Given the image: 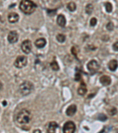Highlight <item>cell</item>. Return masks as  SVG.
Returning <instances> with one entry per match:
<instances>
[{"label": "cell", "instance_id": "cell-22", "mask_svg": "<svg viewBox=\"0 0 118 133\" xmlns=\"http://www.w3.org/2000/svg\"><path fill=\"white\" fill-rule=\"evenodd\" d=\"M97 119L102 121H105L107 120V117L104 114H100L98 115Z\"/></svg>", "mask_w": 118, "mask_h": 133}, {"label": "cell", "instance_id": "cell-23", "mask_svg": "<svg viewBox=\"0 0 118 133\" xmlns=\"http://www.w3.org/2000/svg\"><path fill=\"white\" fill-rule=\"evenodd\" d=\"M114 28V24H113V23L109 22L106 25V28L109 31H111V30H113Z\"/></svg>", "mask_w": 118, "mask_h": 133}, {"label": "cell", "instance_id": "cell-29", "mask_svg": "<svg viewBox=\"0 0 118 133\" xmlns=\"http://www.w3.org/2000/svg\"><path fill=\"white\" fill-rule=\"evenodd\" d=\"M41 132V131L40 130H34L33 132Z\"/></svg>", "mask_w": 118, "mask_h": 133}, {"label": "cell", "instance_id": "cell-16", "mask_svg": "<svg viewBox=\"0 0 118 133\" xmlns=\"http://www.w3.org/2000/svg\"><path fill=\"white\" fill-rule=\"evenodd\" d=\"M87 91H88V90H87L86 85H85V84H81L79 88H78L77 93L79 95H81V96H83V95L86 94Z\"/></svg>", "mask_w": 118, "mask_h": 133}, {"label": "cell", "instance_id": "cell-2", "mask_svg": "<svg viewBox=\"0 0 118 133\" xmlns=\"http://www.w3.org/2000/svg\"><path fill=\"white\" fill-rule=\"evenodd\" d=\"M16 119L18 123L21 124H28L31 120V114L28 110L24 108L18 113Z\"/></svg>", "mask_w": 118, "mask_h": 133}, {"label": "cell", "instance_id": "cell-5", "mask_svg": "<svg viewBox=\"0 0 118 133\" xmlns=\"http://www.w3.org/2000/svg\"><path fill=\"white\" fill-rule=\"evenodd\" d=\"M87 68L88 71L90 72L92 74H94L98 71L100 68V65L95 60H90L87 64Z\"/></svg>", "mask_w": 118, "mask_h": 133}, {"label": "cell", "instance_id": "cell-13", "mask_svg": "<svg viewBox=\"0 0 118 133\" xmlns=\"http://www.w3.org/2000/svg\"><path fill=\"white\" fill-rule=\"evenodd\" d=\"M46 40L44 38H40L36 40L34 44H35V46L37 47V48H43L46 46Z\"/></svg>", "mask_w": 118, "mask_h": 133}, {"label": "cell", "instance_id": "cell-21", "mask_svg": "<svg viewBox=\"0 0 118 133\" xmlns=\"http://www.w3.org/2000/svg\"><path fill=\"white\" fill-rule=\"evenodd\" d=\"M105 8H106V11L109 13L112 12V4L109 3V2H107L105 4Z\"/></svg>", "mask_w": 118, "mask_h": 133}, {"label": "cell", "instance_id": "cell-9", "mask_svg": "<svg viewBox=\"0 0 118 133\" xmlns=\"http://www.w3.org/2000/svg\"><path fill=\"white\" fill-rule=\"evenodd\" d=\"M59 128V125L56 122L52 121L49 123L47 127V132L53 133L56 132L57 129Z\"/></svg>", "mask_w": 118, "mask_h": 133}, {"label": "cell", "instance_id": "cell-17", "mask_svg": "<svg viewBox=\"0 0 118 133\" xmlns=\"http://www.w3.org/2000/svg\"><path fill=\"white\" fill-rule=\"evenodd\" d=\"M68 9L71 12H73L76 10V4L73 2H70L68 4Z\"/></svg>", "mask_w": 118, "mask_h": 133}, {"label": "cell", "instance_id": "cell-8", "mask_svg": "<svg viewBox=\"0 0 118 133\" xmlns=\"http://www.w3.org/2000/svg\"><path fill=\"white\" fill-rule=\"evenodd\" d=\"M7 40L11 44L15 43L19 40V34L16 31H11L9 33Z\"/></svg>", "mask_w": 118, "mask_h": 133}, {"label": "cell", "instance_id": "cell-15", "mask_svg": "<svg viewBox=\"0 0 118 133\" xmlns=\"http://www.w3.org/2000/svg\"><path fill=\"white\" fill-rule=\"evenodd\" d=\"M108 68L112 72L115 71L117 68V61L115 59L110 60L108 63Z\"/></svg>", "mask_w": 118, "mask_h": 133}, {"label": "cell", "instance_id": "cell-10", "mask_svg": "<svg viewBox=\"0 0 118 133\" xmlns=\"http://www.w3.org/2000/svg\"><path fill=\"white\" fill-rule=\"evenodd\" d=\"M77 111V106L74 104L70 105L66 111V114L69 117L73 116Z\"/></svg>", "mask_w": 118, "mask_h": 133}, {"label": "cell", "instance_id": "cell-27", "mask_svg": "<svg viewBox=\"0 0 118 133\" xmlns=\"http://www.w3.org/2000/svg\"><path fill=\"white\" fill-rule=\"evenodd\" d=\"M110 115H113L116 114V108H113V109H111V110H110V112H109Z\"/></svg>", "mask_w": 118, "mask_h": 133}, {"label": "cell", "instance_id": "cell-6", "mask_svg": "<svg viewBox=\"0 0 118 133\" xmlns=\"http://www.w3.org/2000/svg\"><path fill=\"white\" fill-rule=\"evenodd\" d=\"M76 130V125L73 121H69L63 125V131L65 133H72Z\"/></svg>", "mask_w": 118, "mask_h": 133}, {"label": "cell", "instance_id": "cell-25", "mask_svg": "<svg viewBox=\"0 0 118 133\" xmlns=\"http://www.w3.org/2000/svg\"><path fill=\"white\" fill-rule=\"evenodd\" d=\"M81 75L79 72L76 73L75 74V77H74V80H75L76 81H79V80H80L81 78Z\"/></svg>", "mask_w": 118, "mask_h": 133}, {"label": "cell", "instance_id": "cell-28", "mask_svg": "<svg viewBox=\"0 0 118 133\" xmlns=\"http://www.w3.org/2000/svg\"><path fill=\"white\" fill-rule=\"evenodd\" d=\"M118 43H117V42H116V43H115L113 44V49L115 50V51H117L118 50Z\"/></svg>", "mask_w": 118, "mask_h": 133}, {"label": "cell", "instance_id": "cell-11", "mask_svg": "<svg viewBox=\"0 0 118 133\" xmlns=\"http://www.w3.org/2000/svg\"><path fill=\"white\" fill-rule=\"evenodd\" d=\"M20 16L19 14L16 12H11V13L9 14L8 16V21L10 23H15L18 22L19 20Z\"/></svg>", "mask_w": 118, "mask_h": 133}, {"label": "cell", "instance_id": "cell-19", "mask_svg": "<svg viewBox=\"0 0 118 133\" xmlns=\"http://www.w3.org/2000/svg\"><path fill=\"white\" fill-rule=\"evenodd\" d=\"M93 6L91 4H89L86 5V12L89 15H90L92 14V12H93Z\"/></svg>", "mask_w": 118, "mask_h": 133}, {"label": "cell", "instance_id": "cell-18", "mask_svg": "<svg viewBox=\"0 0 118 133\" xmlns=\"http://www.w3.org/2000/svg\"><path fill=\"white\" fill-rule=\"evenodd\" d=\"M50 66L51 68H52V69L54 71H59L60 69L59 64H58V63L56 62V60H53L52 63H51Z\"/></svg>", "mask_w": 118, "mask_h": 133}, {"label": "cell", "instance_id": "cell-7", "mask_svg": "<svg viewBox=\"0 0 118 133\" xmlns=\"http://www.w3.org/2000/svg\"><path fill=\"white\" fill-rule=\"evenodd\" d=\"M21 48L24 53L25 54H29L31 51V42L29 40H24L21 45Z\"/></svg>", "mask_w": 118, "mask_h": 133}, {"label": "cell", "instance_id": "cell-3", "mask_svg": "<svg viewBox=\"0 0 118 133\" xmlns=\"http://www.w3.org/2000/svg\"><path fill=\"white\" fill-rule=\"evenodd\" d=\"M34 85L30 81H24L19 87V91L23 96H27L30 94L34 90Z\"/></svg>", "mask_w": 118, "mask_h": 133}, {"label": "cell", "instance_id": "cell-14", "mask_svg": "<svg viewBox=\"0 0 118 133\" xmlns=\"http://www.w3.org/2000/svg\"><path fill=\"white\" fill-rule=\"evenodd\" d=\"M57 23L61 27H64L66 24V19L63 14H60L58 15L57 19Z\"/></svg>", "mask_w": 118, "mask_h": 133}, {"label": "cell", "instance_id": "cell-24", "mask_svg": "<svg viewBox=\"0 0 118 133\" xmlns=\"http://www.w3.org/2000/svg\"><path fill=\"white\" fill-rule=\"evenodd\" d=\"M97 19H96L95 17H93L92 18L91 20H90V26H95L96 24H97Z\"/></svg>", "mask_w": 118, "mask_h": 133}, {"label": "cell", "instance_id": "cell-26", "mask_svg": "<svg viewBox=\"0 0 118 133\" xmlns=\"http://www.w3.org/2000/svg\"><path fill=\"white\" fill-rule=\"evenodd\" d=\"M71 52H72V53L73 55L74 56L76 57H77V50H76L75 47H72V49H71Z\"/></svg>", "mask_w": 118, "mask_h": 133}, {"label": "cell", "instance_id": "cell-31", "mask_svg": "<svg viewBox=\"0 0 118 133\" xmlns=\"http://www.w3.org/2000/svg\"><path fill=\"white\" fill-rule=\"evenodd\" d=\"M2 87H3V84H2V82L0 81V89L2 88Z\"/></svg>", "mask_w": 118, "mask_h": 133}, {"label": "cell", "instance_id": "cell-12", "mask_svg": "<svg viewBox=\"0 0 118 133\" xmlns=\"http://www.w3.org/2000/svg\"><path fill=\"white\" fill-rule=\"evenodd\" d=\"M112 80L110 76L108 75H103L100 78V82L102 84L103 86H109L111 84Z\"/></svg>", "mask_w": 118, "mask_h": 133}, {"label": "cell", "instance_id": "cell-4", "mask_svg": "<svg viewBox=\"0 0 118 133\" xmlns=\"http://www.w3.org/2000/svg\"><path fill=\"white\" fill-rule=\"evenodd\" d=\"M27 64V58L25 56H19L14 62V66L17 68L21 69L25 67Z\"/></svg>", "mask_w": 118, "mask_h": 133}, {"label": "cell", "instance_id": "cell-1", "mask_svg": "<svg viewBox=\"0 0 118 133\" xmlns=\"http://www.w3.org/2000/svg\"><path fill=\"white\" fill-rule=\"evenodd\" d=\"M37 5L31 0H21L20 4V8L21 11L25 14H32L35 11Z\"/></svg>", "mask_w": 118, "mask_h": 133}, {"label": "cell", "instance_id": "cell-20", "mask_svg": "<svg viewBox=\"0 0 118 133\" xmlns=\"http://www.w3.org/2000/svg\"><path fill=\"white\" fill-rule=\"evenodd\" d=\"M56 39L59 43H63L66 40V36L62 34H59L56 36Z\"/></svg>", "mask_w": 118, "mask_h": 133}, {"label": "cell", "instance_id": "cell-30", "mask_svg": "<svg viewBox=\"0 0 118 133\" xmlns=\"http://www.w3.org/2000/svg\"><path fill=\"white\" fill-rule=\"evenodd\" d=\"M3 105L5 106V105H6L7 104V103L6 102V101H4V102H3Z\"/></svg>", "mask_w": 118, "mask_h": 133}]
</instances>
